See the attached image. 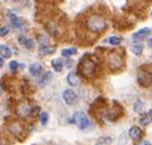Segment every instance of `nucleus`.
Returning a JSON list of instances; mask_svg holds the SVG:
<instances>
[{
  "instance_id": "f257e3e1",
  "label": "nucleus",
  "mask_w": 152,
  "mask_h": 145,
  "mask_svg": "<svg viewBox=\"0 0 152 145\" xmlns=\"http://www.w3.org/2000/svg\"><path fill=\"white\" fill-rule=\"evenodd\" d=\"M77 70L80 75L85 78H91L95 75L96 72V63L91 56H84L78 63Z\"/></svg>"
},
{
  "instance_id": "f03ea898",
  "label": "nucleus",
  "mask_w": 152,
  "mask_h": 145,
  "mask_svg": "<svg viewBox=\"0 0 152 145\" xmlns=\"http://www.w3.org/2000/svg\"><path fill=\"white\" fill-rule=\"evenodd\" d=\"M86 28L91 32L94 33H99L106 30L107 22L105 18L100 14H91L89 15L86 20Z\"/></svg>"
},
{
  "instance_id": "7ed1b4c3",
  "label": "nucleus",
  "mask_w": 152,
  "mask_h": 145,
  "mask_svg": "<svg viewBox=\"0 0 152 145\" xmlns=\"http://www.w3.org/2000/svg\"><path fill=\"white\" fill-rule=\"evenodd\" d=\"M138 83L142 87H149L152 85V66L145 64L138 69Z\"/></svg>"
},
{
  "instance_id": "20e7f679",
  "label": "nucleus",
  "mask_w": 152,
  "mask_h": 145,
  "mask_svg": "<svg viewBox=\"0 0 152 145\" xmlns=\"http://www.w3.org/2000/svg\"><path fill=\"white\" fill-rule=\"evenodd\" d=\"M107 64H108L109 69L113 72H117L119 69H121L124 66V58H122L121 54L116 51L110 52L107 56Z\"/></svg>"
},
{
  "instance_id": "39448f33",
  "label": "nucleus",
  "mask_w": 152,
  "mask_h": 145,
  "mask_svg": "<svg viewBox=\"0 0 152 145\" xmlns=\"http://www.w3.org/2000/svg\"><path fill=\"white\" fill-rule=\"evenodd\" d=\"M73 121H74V123L77 125V128L80 130H86L88 126L91 125L89 119L82 111H77V112L74 113V115H73Z\"/></svg>"
},
{
  "instance_id": "423d86ee",
  "label": "nucleus",
  "mask_w": 152,
  "mask_h": 145,
  "mask_svg": "<svg viewBox=\"0 0 152 145\" xmlns=\"http://www.w3.org/2000/svg\"><path fill=\"white\" fill-rule=\"evenodd\" d=\"M32 108L30 106V103L28 102L27 100H22L20 101L18 104H17V108H15V113L18 117L20 118H26L29 115H31L32 112Z\"/></svg>"
},
{
  "instance_id": "0eeeda50",
  "label": "nucleus",
  "mask_w": 152,
  "mask_h": 145,
  "mask_svg": "<svg viewBox=\"0 0 152 145\" xmlns=\"http://www.w3.org/2000/svg\"><path fill=\"white\" fill-rule=\"evenodd\" d=\"M63 100L66 104L69 106H74L77 101V96L72 89H66L63 91Z\"/></svg>"
},
{
  "instance_id": "6e6552de",
  "label": "nucleus",
  "mask_w": 152,
  "mask_h": 145,
  "mask_svg": "<svg viewBox=\"0 0 152 145\" xmlns=\"http://www.w3.org/2000/svg\"><path fill=\"white\" fill-rule=\"evenodd\" d=\"M151 30L149 28H143V29H140L139 31H137L134 34L132 35V40L133 42H139L141 40H143L145 38H147L149 34H150Z\"/></svg>"
},
{
  "instance_id": "1a4fd4ad",
  "label": "nucleus",
  "mask_w": 152,
  "mask_h": 145,
  "mask_svg": "<svg viewBox=\"0 0 152 145\" xmlns=\"http://www.w3.org/2000/svg\"><path fill=\"white\" fill-rule=\"evenodd\" d=\"M129 136L133 141H138L142 136V131H141L139 126H132V128H130L129 130Z\"/></svg>"
},
{
  "instance_id": "9d476101",
  "label": "nucleus",
  "mask_w": 152,
  "mask_h": 145,
  "mask_svg": "<svg viewBox=\"0 0 152 145\" xmlns=\"http://www.w3.org/2000/svg\"><path fill=\"white\" fill-rule=\"evenodd\" d=\"M43 70V66L40 63H34V64H31L29 67V72L32 76H39Z\"/></svg>"
},
{
  "instance_id": "9b49d317",
  "label": "nucleus",
  "mask_w": 152,
  "mask_h": 145,
  "mask_svg": "<svg viewBox=\"0 0 152 145\" xmlns=\"http://www.w3.org/2000/svg\"><path fill=\"white\" fill-rule=\"evenodd\" d=\"M51 64H52V67H53V69L56 72H61L62 70H63L64 63H63V61L60 59V58H54V59H52Z\"/></svg>"
},
{
  "instance_id": "f8f14e48",
  "label": "nucleus",
  "mask_w": 152,
  "mask_h": 145,
  "mask_svg": "<svg viewBox=\"0 0 152 145\" xmlns=\"http://www.w3.org/2000/svg\"><path fill=\"white\" fill-rule=\"evenodd\" d=\"M67 83L71 86H77V85L80 84V78H78L77 74L75 72H71L67 75Z\"/></svg>"
},
{
  "instance_id": "ddd939ff",
  "label": "nucleus",
  "mask_w": 152,
  "mask_h": 145,
  "mask_svg": "<svg viewBox=\"0 0 152 145\" xmlns=\"http://www.w3.org/2000/svg\"><path fill=\"white\" fill-rule=\"evenodd\" d=\"M20 43L22 44V45H24V47L26 49H28V50H31V49H33L35 46V42L33 41V40H31V38H23V36H21L20 38Z\"/></svg>"
},
{
  "instance_id": "4468645a",
  "label": "nucleus",
  "mask_w": 152,
  "mask_h": 145,
  "mask_svg": "<svg viewBox=\"0 0 152 145\" xmlns=\"http://www.w3.org/2000/svg\"><path fill=\"white\" fill-rule=\"evenodd\" d=\"M8 131L11 134H15V135H18L22 132V128L20 125L19 123H12L10 125L8 126Z\"/></svg>"
},
{
  "instance_id": "2eb2a0df",
  "label": "nucleus",
  "mask_w": 152,
  "mask_h": 145,
  "mask_svg": "<svg viewBox=\"0 0 152 145\" xmlns=\"http://www.w3.org/2000/svg\"><path fill=\"white\" fill-rule=\"evenodd\" d=\"M0 54H1V57L4 58H9L12 55V51L10 50V47L4 44H1L0 46Z\"/></svg>"
},
{
  "instance_id": "dca6fc26",
  "label": "nucleus",
  "mask_w": 152,
  "mask_h": 145,
  "mask_svg": "<svg viewBox=\"0 0 152 145\" xmlns=\"http://www.w3.org/2000/svg\"><path fill=\"white\" fill-rule=\"evenodd\" d=\"M131 51H132V53L136 54V55H141L142 52H143V46L139 42H133L132 44H131Z\"/></svg>"
},
{
  "instance_id": "f3484780",
  "label": "nucleus",
  "mask_w": 152,
  "mask_h": 145,
  "mask_svg": "<svg viewBox=\"0 0 152 145\" xmlns=\"http://www.w3.org/2000/svg\"><path fill=\"white\" fill-rule=\"evenodd\" d=\"M10 22H11V25L15 29H20V28L22 27V21L20 18H18L17 15L15 14H11L10 15Z\"/></svg>"
},
{
  "instance_id": "a211bd4d",
  "label": "nucleus",
  "mask_w": 152,
  "mask_h": 145,
  "mask_svg": "<svg viewBox=\"0 0 152 145\" xmlns=\"http://www.w3.org/2000/svg\"><path fill=\"white\" fill-rule=\"evenodd\" d=\"M151 121H152V111H150L148 113H145L143 117H141L139 122H140L141 125H148L149 123H151Z\"/></svg>"
},
{
  "instance_id": "6ab92c4d",
  "label": "nucleus",
  "mask_w": 152,
  "mask_h": 145,
  "mask_svg": "<svg viewBox=\"0 0 152 145\" xmlns=\"http://www.w3.org/2000/svg\"><path fill=\"white\" fill-rule=\"evenodd\" d=\"M113 143V138L109 136H102L97 140V142L95 143V145H111Z\"/></svg>"
},
{
  "instance_id": "aec40b11",
  "label": "nucleus",
  "mask_w": 152,
  "mask_h": 145,
  "mask_svg": "<svg viewBox=\"0 0 152 145\" xmlns=\"http://www.w3.org/2000/svg\"><path fill=\"white\" fill-rule=\"evenodd\" d=\"M55 52V47L53 46H45V47H40L39 54L40 55H48V54H52Z\"/></svg>"
},
{
  "instance_id": "412c9836",
  "label": "nucleus",
  "mask_w": 152,
  "mask_h": 145,
  "mask_svg": "<svg viewBox=\"0 0 152 145\" xmlns=\"http://www.w3.org/2000/svg\"><path fill=\"white\" fill-rule=\"evenodd\" d=\"M38 42L40 47H45V46H49V38L44 36V35H39L38 38Z\"/></svg>"
},
{
  "instance_id": "4be33fe9",
  "label": "nucleus",
  "mask_w": 152,
  "mask_h": 145,
  "mask_svg": "<svg viewBox=\"0 0 152 145\" xmlns=\"http://www.w3.org/2000/svg\"><path fill=\"white\" fill-rule=\"evenodd\" d=\"M77 52L76 49H73V47H69V49H64V50L62 51V55L64 56V57H71L72 55Z\"/></svg>"
},
{
  "instance_id": "5701e85b",
  "label": "nucleus",
  "mask_w": 152,
  "mask_h": 145,
  "mask_svg": "<svg viewBox=\"0 0 152 145\" xmlns=\"http://www.w3.org/2000/svg\"><path fill=\"white\" fill-rule=\"evenodd\" d=\"M142 106H143L142 101H141L140 99L137 100V101L134 102V106H133V110H134V112H136V113L141 112V110H142Z\"/></svg>"
},
{
  "instance_id": "b1692460",
  "label": "nucleus",
  "mask_w": 152,
  "mask_h": 145,
  "mask_svg": "<svg viewBox=\"0 0 152 145\" xmlns=\"http://www.w3.org/2000/svg\"><path fill=\"white\" fill-rule=\"evenodd\" d=\"M49 121V115L46 112H42L40 115V122L42 123V125H46Z\"/></svg>"
},
{
  "instance_id": "393cba45",
  "label": "nucleus",
  "mask_w": 152,
  "mask_h": 145,
  "mask_svg": "<svg viewBox=\"0 0 152 145\" xmlns=\"http://www.w3.org/2000/svg\"><path fill=\"white\" fill-rule=\"evenodd\" d=\"M109 43H110L111 45L117 46L121 43V38H118V36H110V38H109Z\"/></svg>"
},
{
  "instance_id": "a878e982",
  "label": "nucleus",
  "mask_w": 152,
  "mask_h": 145,
  "mask_svg": "<svg viewBox=\"0 0 152 145\" xmlns=\"http://www.w3.org/2000/svg\"><path fill=\"white\" fill-rule=\"evenodd\" d=\"M19 63L17 61H11L10 63H9V68H10V70L11 72H15L17 69L19 68Z\"/></svg>"
},
{
  "instance_id": "bb28decb",
  "label": "nucleus",
  "mask_w": 152,
  "mask_h": 145,
  "mask_svg": "<svg viewBox=\"0 0 152 145\" xmlns=\"http://www.w3.org/2000/svg\"><path fill=\"white\" fill-rule=\"evenodd\" d=\"M9 33V28L8 27H2L0 29V35L1 36H6Z\"/></svg>"
},
{
  "instance_id": "cd10ccee",
  "label": "nucleus",
  "mask_w": 152,
  "mask_h": 145,
  "mask_svg": "<svg viewBox=\"0 0 152 145\" xmlns=\"http://www.w3.org/2000/svg\"><path fill=\"white\" fill-rule=\"evenodd\" d=\"M148 45H149V47H151L152 49V38H150L148 40Z\"/></svg>"
},
{
  "instance_id": "c85d7f7f",
  "label": "nucleus",
  "mask_w": 152,
  "mask_h": 145,
  "mask_svg": "<svg viewBox=\"0 0 152 145\" xmlns=\"http://www.w3.org/2000/svg\"><path fill=\"white\" fill-rule=\"evenodd\" d=\"M141 145H150V144H149L148 142H143V143H142Z\"/></svg>"
},
{
  "instance_id": "c756f323",
  "label": "nucleus",
  "mask_w": 152,
  "mask_h": 145,
  "mask_svg": "<svg viewBox=\"0 0 152 145\" xmlns=\"http://www.w3.org/2000/svg\"><path fill=\"white\" fill-rule=\"evenodd\" d=\"M10 1H20V0H10Z\"/></svg>"
},
{
  "instance_id": "7c9ffc66",
  "label": "nucleus",
  "mask_w": 152,
  "mask_h": 145,
  "mask_svg": "<svg viewBox=\"0 0 152 145\" xmlns=\"http://www.w3.org/2000/svg\"><path fill=\"white\" fill-rule=\"evenodd\" d=\"M151 15H152V12H151Z\"/></svg>"
}]
</instances>
